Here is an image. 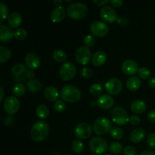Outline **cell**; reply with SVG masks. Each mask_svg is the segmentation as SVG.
<instances>
[{
	"label": "cell",
	"mask_w": 155,
	"mask_h": 155,
	"mask_svg": "<svg viewBox=\"0 0 155 155\" xmlns=\"http://www.w3.org/2000/svg\"><path fill=\"white\" fill-rule=\"evenodd\" d=\"M49 131L48 124L45 121L36 120L32 126L30 136L35 142H42L47 137Z\"/></svg>",
	"instance_id": "6da1fadb"
},
{
	"label": "cell",
	"mask_w": 155,
	"mask_h": 155,
	"mask_svg": "<svg viewBox=\"0 0 155 155\" xmlns=\"http://www.w3.org/2000/svg\"><path fill=\"white\" fill-rule=\"evenodd\" d=\"M61 97L67 102H75L81 97V92L74 85H66L61 90Z\"/></svg>",
	"instance_id": "7a4b0ae2"
},
{
	"label": "cell",
	"mask_w": 155,
	"mask_h": 155,
	"mask_svg": "<svg viewBox=\"0 0 155 155\" xmlns=\"http://www.w3.org/2000/svg\"><path fill=\"white\" fill-rule=\"evenodd\" d=\"M87 7L82 2H73L68 7L67 12L71 18L80 20L84 18L87 14Z\"/></svg>",
	"instance_id": "3957f363"
},
{
	"label": "cell",
	"mask_w": 155,
	"mask_h": 155,
	"mask_svg": "<svg viewBox=\"0 0 155 155\" xmlns=\"http://www.w3.org/2000/svg\"><path fill=\"white\" fill-rule=\"evenodd\" d=\"M108 144L104 138L96 136L91 139L89 142V149L92 153L96 154H102L107 151Z\"/></svg>",
	"instance_id": "277c9868"
},
{
	"label": "cell",
	"mask_w": 155,
	"mask_h": 155,
	"mask_svg": "<svg viewBox=\"0 0 155 155\" xmlns=\"http://www.w3.org/2000/svg\"><path fill=\"white\" fill-rule=\"evenodd\" d=\"M111 129V122L105 117H100L94 122L93 130L97 135H105Z\"/></svg>",
	"instance_id": "5b68a950"
},
{
	"label": "cell",
	"mask_w": 155,
	"mask_h": 155,
	"mask_svg": "<svg viewBox=\"0 0 155 155\" xmlns=\"http://www.w3.org/2000/svg\"><path fill=\"white\" fill-rule=\"evenodd\" d=\"M77 72V68L74 63L71 61H65L59 69V75L64 81H68L73 79Z\"/></svg>",
	"instance_id": "8992f818"
},
{
	"label": "cell",
	"mask_w": 155,
	"mask_h": 155,
	"mask_svg": "<svg viewBox=\"0 0 155 155\" xmlns=\"http://www.w3.org/2000/svg\"><path fill=\"white\" fill-rule=\"evenodd\" d=\"M111 117L114 122L118 125H124L129 121L128 113L121 106H116L112 109Z\"/></svg>",
	"instance_id": "52a82bcc"
},
{
	"label": "cell",
	"mask_w": 155,
	"mask_h": 155,
	"mask_svg": "<svg viewBox=\"0 0 155 155\" xmlns=\"http://www.w3.org/2000/svg\"><path fill=\"white\" fill-rule=\"evenodd\" d=\"M27 67L22 63H18L12 68V76L14 80L18 83L24 81L27 77Z\"/></svg>",
	"instance_id": "ba28073f"
},
{
	"label": "cell",
	"mask_w": 155,
	"mask_h": 155,
	"mask_svg": "<svg viewBox=\"0 0 155 155\" xmlns=\"http://www.w3.org/2000/svg\"><path fill=\"white\" fill-rule=\"evenodd\" d=\"M90 31L94 36L103 37L108 33L109 27L103 21H94L90 25Z\"/></svg>",
	"instance_id": "9c48e42d"
},
{
	"label": "cell",
	"mask_w": 155,
	"mask_h": 155,
	"mask_svg": "<svg viewBox=\"0 0 155 155\" xmlns=\"http://www.w3.org/2000/svg\"><path fill=\"white\" fill-rule=\"evenodd\" d=\"M74 134L78 139H86L92 134V127L86 122H81L76 126Z\"/></svg>",
	"instance_id": "30bf717a"
},
{
	"label": "cell",
	"mask_w": 155,
	"mask_h": 155,
	"mask_svg": "<svg viewBox=\"0 0 155 155\" xmlns=\"http://www.w3.org/2000/svg\"><path fill=\"white\" fill-rule=\"evenodd\" d=\"M100 16L103 21L107 23H113L115 21H117V12L113 7L109 5H104L101 7L100 10Z\"/></svg>",
	"instance_id": "8fae6325"
},
{
	"label": "cell",
	"mask_w": 155,
	"mask_h": 155,
	"mask_svg": "<svg viewBox=\"0 0 155 155\" xmlns=\"http://www.w3.org/2000/svg\"><path fill=\"white\" fill-rule=\"evenodd\" d=\"M76 60L80 64H86L92 59L91 58V51L89 47L86 45L79 47L75 52Z\"/></svg>",
	"instance_id": "7c38bea8"
},
{
	"label": "cell",
	"mask_w": 155,
	"mask_h": 155,
	"mask_svg": "<svg viewBox=\"0 0 155 155\" xmlns=\"http://www.w3.org/2000/svg\"><path fill=\"white\" fill-rule=\"evenodd\" d=\"M104 88L110 95H117L122 90L123 83L119 79L110 78L106 82Z\"/></svg>",
	"instance_id": "4fadbf2b"
},
{
	"label": "cell",
	"mask_w": 155,
	"mask_h": 155,
	"mask_svg": "<svg viewBox=\"0 0 155 155\" xmlns=\"http://www.w3.org/2000/svg\"><path fill=\"white\" fill-rule=\"evenodd\" d=\"M20 107L19 100L17 97L8 96L4 101V109L8 114H14Z\"/></svg>",
	"instance_id": "5bb4252c"
},
{
	"label": "cell",
	"mask_w": 155,
	"mask_h": 155,
	"mask_svg": "<svg viewBox=\"0 0 155 155\" xmlns=\"http://www.w3.org/2000/svg\"><path fill=\"white\" fill-rule=\"evenodd\" d=\"M122 70L127 75H134L139 71V65L133 59H127L123 62Z\"/></svg>",
	"instance_id": "9a60e30c"
},
{
	"label": "cell",
	"mask_w": 155,
	"mask_h": 155,
	"mask_svg": "<svg viewBox=\"0 0 155 155\" xmlns=\"http://www.w3.org/2000/svg\"><path fill=\"white\" fill-rule=\"evenodd\" d=\"M24 60H25L26 65L30 68V70L36 69L40 65V59L36 53L30 52L27 54Z\"/></svg>",
	"instance_id": "2e32d148"
},
{
	"label": "cell",
	"mask_w": 155,
	"mask_h": 155,
	"mask_svg": "<svg viewBox=\"0 0 155 155\" xmlns=\"http://www.w3.org/2000/svg\"><path fill=\"white\" fill-rule=\"evenodd\" d=\"M96 101L97 104L101 108L104 109V110H107V109L110 108L114 104V98L110 95H107V94H103V95H100L98 99L96 100Z\"/></svg>",
	"instance_id": "e0dca14e"
},
{
	"label": "cell",
	"mask_w": 155,
	"mask_h": 155,
	"mask_svg": "<svg viewBox=\"0 0 155 155\" xmlns=\"http://www.w3.org/2000/svg\"><path fill=\"white\" fill-rule=\"evenodd\" d=\"M14 36V31L11 27L6 25H0V40L2 42H8Z\"/></svg>",
	"instance_id": "ac0fdd59"
},
{
	"label": "cell",
	"mask_w": 155,
	"mask_h": 155,
	"mask_svg": "<svg viewBox=\"0 0 155 155\" xmlns=\"http://www.w3.org/2000/svg\"><path fill=\"white\" fill-rule=\"evenodd\" d=\"M106 60H107V54L104 51H101V50L95 51L92 54V59H91L92 63L96 67L101 66L103 64L105 63Z\"/></svg>",
	"instance_id": "d6986e66"
},
{
	"label": "cell",
	"mask_w": 155,
	"mask_h": 155,
	"mask_svg": "<svg viewBox=\"0 0 155 155\" xmlns=\"http://www.w3.org/2000/svg\"><path fill=\"white\" fill-rule=\"evenodd\" d=\"M66 15V10L62 6H58L56 7L52 10L51 13V18L53 22H60L64 18Z\"/></svg>",
	"instance_id": "ffe728a7"
},
{
	"label": "cell",
	"mask_w": 155,
	"mask_h": 155,
	"mask_svg": "<svg viewBox=\"0 0 155 155\" xmlns=\"http://www.w3.org/2000/svg\"><path fill=\"white\" fill-rule=\"evenodd\" d=\"M145 130L142 128H136L131 131L130 134V139L135 143L142 142L145 136Z\"/></svg>",
	"instance_id": "44dd1931"
},
{
	"label": "cell",
	"mask_w": 155,
	"mask_h": 155,
	"mask_svg": "<svg viewBox=\"0 0 155 155\" xmlns=\"http://www.w3.org/2000/svg\"><path fill=\"white\" fill-rule=\"evenodd\" d=\"M8 23L12 28H17L19 27L22 23V17H21V14L16 12L11 13L8 18Z\"/></svg>",
	"instance_id": "7402d4cb"
},
{
	"label": "cell",
	"mask_w": 155,
	"mask_h": 155,
	"mask_svg": "<svg viewBox=\"0 0 155 155\" xmlns=\"http://www.w3.org/2000/svg\"><path fill=\"white\" fill-rule=\"evenodd\" d=\"M44 95L48 101H56L59 96V92L54 86H47L44 90Z\"/></svg>",
	"instance_id": "603a6c76"
},
{
	"label": "cell",
	"mask_w": 155,
	"mask_h": 155,
	"mask_svg": "<svg viewBox=\"0 0 155 155\" xmlns=\"http://www.w3.org/2000/svg\"><path fill=\"white\" fill-rule=\"evenodd\" d=\"M132 111L136 114L143 113L146 109V104L142 100H135L131 103L130 105Z\"/></svg>",
	"instance_id": "cb8c5ba5"
},
{
	"label": "cell",
	"mask_w": 155,
	"mask_h": 155,
	"mask_svg": "<svg viewBox=\"0 0 155 155\" xmlns=\"http://www.w3.org/2000/svg\"><path fill=\"white\" fill-rule=\"evenodd\" d=\"M141 86V80L137 77H131L127 81V87L130 91H136Z\"/></svg>",
	"instance_id": "d4e9b609"
},
{
	"label": "cell",
	"mask_w": 155,
	"mask_h": 155,
	"mask_svg": "<svg viewBox=\"0 0 155 155\" xmlns=\"http://www.w3.org/2000/svg\"><path fill=\"white\" fill-rule=\"evenodd\" d=\"M27 86L30 92H33V93H36L39 92L42 89V83L39 81L38 80H30L27 83Z\"/></svg>",
	"instance_id": "484cf974"
},
{
	"label": "cell",
	"mask_w": 155,
	"mask_h": 155,
	"mask_svg": "<svg viewBox=\"0 0 155 155\" xmlns=\"http://www.w3.org/2000/svg\"><path fill=\"white\" fill-rule=\"evenodd\" d=\"M12 54V51L5 46H0V63L2 64L8 60Z\"/></svg>",
	"instance_id": "4316f807"
},
{
	"label": "cell",
	"mask_w": 155,
	"mask_h": 155,
	"mask_svg": "<svg viewBox=\"0 0 155 155\" xmlns=\"http://www.w3.org/2000/svg\"><path fill=\"white\" fill-rule=\"evenodd\" d=\"M36 113L39 117L42 118V119H45L48 117L49 114V110L47 106L45 104H39L36 109Z\"/></svg>",
	"instance_id": "83f0119b"
},
{
	"label": "cell",
	"mask_w": 155,
	"mask_h": 155,
	"mask_svg": "<svg viewBox=\"0 0 155 155\" xmlns=\"http://www.w3.org/2000/svg\"><path fill=\"white\" fill-rule=\"evenodd\" d=\"M109 151L114 154H119L123 151V145L119 142H113L109 145Z\"/></svg>",
	"instance_id": "f1b7e54d"
},
{
	"label": "cell",
	"mask_w": 155,
	"mask_h": 155,
	"mask_svg": "<svg viewBox=\"0 0 155 155\" xmlns=\"http://www.w3.org/2000/svg\"><path fill=\"white\" fill-rule=\"evenodd\" d=\"M53 58L57 62H63L66 61L67 54L64 51L61 49H57L53 52Z\"/></svg>",
	"instance_id": "f546056e"
},
{
	"label": "cell",
	"mask_w": 155,
	"mask_h": 155,
	"mask_svg": "<svg viewBox=\"0 0 155 155\" xmlns=\"http://www.w3.org/2000/svg\"><path fill=\"white\" fill-rule=\"evenodd\" d=\"M26 92L25 86L23 83H17L15 86H13V92L16 96H22L24 95Z\"/></svg>",
	"instance_id": "4dcf8cb0"
},
{
	"label": "cell",
	"mask_w": 155,
	"mask_h": 155,
	"mask_svg": "<svg viewBox=\"0 0 155 155\" xmlns=\"http://www.w3.org/2000/svg\"><path fill=\"white\" fill-rule=\"evenodd\" d=\"M110 135L112 138L115 139H120L124 136V131L120 127H112L110 130Z\"/></svg>",
	"instance_id": "1f68e13d"
},
{
	"label": "cell",
	"mask_w": 155,
	"mask_h": 155,
	"mask_svg": "<svg viewBox=\"0 0 155 155\" xmlns=\"http://www.w3.org/2000/svg\"><path fill=\"white\" fill-rule=\"evenodd\" d=\"M14 36L15 37V39H18V40H23L27 38V32L25 29L20 27L14 31Z\"/></svg>",
	"instance_id": "d6a6232c"
},
{
	"label": "cell",
	"mask_w": 155,
	"mask_h": 155,
	"mask_svg": "<svg viewBox=\"0 0 155 155\" xmlns=\"http://www.w3.org/2000/svg\"><path fill=\"white\" fill-rule=\"evenodd\" d=\"M71 148L76 153H81L83 151V144L80 139H74L72 142Z\"/></svg>",
	"instance_id": "836d02e7"
},
{
	"label": "cell",
	"mask_w": 155,
	"mask_h": 155,
	"mask_svg": "<svg viewBox=\"0 0 155 155\" xmlns=\"http://www.w3.org/2000/svg\"><path fill=\"white\" fill-rule=\"evenodd\" d=\"M103 90V87L100 83H93L91 85L89 88V92L92 95H98L101 93Z\"/></svg>",
	"instance_id": "e575fe53"
},
{
	"label": "cell",
	"mask_w": 155,
	"mask_h": 155,
	"mask_svg": "<svg viewBox=\"0 0 155 155\" xmlns=\"http://www.w3.org/2000/svg\"><path fill=\"white\" fill-rule=\"evenodd\" d=\"M0 15H1L0 17L1 22L4 21L8 15V8L4 2H0Z\"/></svg>",
	"instance_id": "d590c367"
},
{
	"label": "cell",
	"mask_w": 155,
	"mask_h": 155,
	"mask_svg": "<svg viewBox=\"0 0 155 155\" xmlns=\"http://www.w3.org/2000/svg\"><path fill=\"white\" fill-rule=\"evenodd\" d=\"M150 74V70L148 69L146 67H142L139 69V71H138V74H139V77L141 79H143V80H145V79H148L149 77Z\"/></svg>",
	"instance_id": "8d00e7d4"
},
{
	"label": "cell",
	"mask_w": 155,
	"mask_h": 155,
	"mask_svg": "<svg viewBox=\"0 0 155 155\" xmlns=\"http://www.w3.org/2000/svg\"><path fill=\"white\" fill-rule=\"evenodd\" d=\"M54 107L57 111L63 112L66 109V104L62 100H57L54 103Z\"/></svg>",
	"instance_id": "74e56055"
},
{
	"label": "cell",
	"mask_w": 155,
	"mask_h": 155,
	"mask_svg": "<svg viewBox=\"0 0 155 155\" xmlns=\"http://www.w3.org/2000/svg\"><path fill=\"white\" fill-rule=\"evenodd\" d=\"M83 42L86 46H92L95 43V38L92 35H86L83 39Z\"/></svg>",
	"instance_id": "f35d334b"
},
{
	"label": "cell",
	"mask_w": 155,
	"mask_h": 155,
	"mask_svg": "<svg viewBox=\"0 0 155 155\" xmlns=\"http://www.w3.org/2000/svg\"><path fill=\"white\" fill-rule=\"evenodd\" d=\"M80 74L84 78H89V77H91L93 75V73H92V71L91 70V68H83L81 70V71H80Z\"/></svg>",
	"instance_id": "ab89813d"
},
{
	"label": "cell",
	"mask_w": 155,
	"mask_h": 155,
	"mask_svg": "<svg viewBox=\"0 0 155 155\" xmlns=\"http://www.w3.org/2000/svg\"><path fill=\"white\" fill-rule=\"evenodd\" d=\"M147 142L150 148H155V133H151L147 137Z\"/></svg>",
	"instance_id": "60d3db41"
},
{
	"label": "cell",
	"mask_w": 155,
	"mask_h": 155,
	"mask_svg": "<svg viewBox=\"0 0 155 155\" xmlns=\"http://www.w3.org/2000/svg\"><path fill=\"white\" fill-rule=\"evenodd\" d=\"M124 153L125 155H137V151L136 148L133 146H128L125 147L124 149Z\"/></svg>",
	"instance_id": "b9f144b4"
},
{
	"label": "cell",
	"mask_w": 155,
	"mask_h": 155,
	"mask_svg": "<svg viewBox=\"0 0 155 155\" xmlns=\"http://www.w3.org/2000/svg\"><path fill=\"white\" fill-rule=\"evenodd\" d=\"M140 117L137 115H132L129 118V122L132 124V125H138L140 123Z\"/></svg>",
	"instance_id": "7bdbcfd3"
},
{
	"label": "cell",
	"mask_w": 155,
	"mask_h": 155,
	"mask_svg": "<svg viewBox=\"0 0 155 155\" xmlns=\"http://www.w3.org/2000/svg\"><path fill=\"white\" fill-rule=\"evenodd\" d=\"M110 2L113 6L118 8L122 5L123 3H124V1L123 0H110Z\"/></svg>",
	"instance_id": "ee69618b"
},
{
	"label": "cell",
	"mask_w": 155,
	"mask_h": 155,
	"mask_svg": "<svg viewBox=\"0 0 155 155\" xmlns=\"http://www.w3.org/2000/svg\"><path fill=\"white\" fill-rule=\"evenodd\" d=\"M107 2H109L108 0H93V3H95L98 6L106 5Z\"/></svg>",
	"instance_id": "f6af8a7d"
},
{
	"label": "cell",
	"mask_w": 155,
	"mask_h": 155,
	"mask_svg": "<svg viewBox=\"0 0 155 155\" xmlns=\"http://www.w3.org/2000/svg\"><path fill=\"white\" fill-rule=\"evenodd\" d=\"M148 118L151 122H155V110H150L148 114Z\"/></svg>",
	"instance_id": "bcb514c9"
},
{
	"label": "cell",
	"mask_w": 155,
	"mask_h": 155,
	"mask_svg": "<svg viewBox=\"0 0 155 155\" xmlns=\"http://www.w3.org/2000/svg\"><path fill=\"white\" fill-rule=\"evenodd\" d=\"M14 122V118L11 116H8L5 118L4 123L6 124L7 126H10L11 124H13Z\"/></svg>",
	"instance_id": "7dc6e473"
},
{
	"label": "cell",
	"mask_w": 155,
	"mask_h": 155,
	"mask_svg": "<svg viewBox=\"0 0 155 155\" xmlns=\"http://www.w3.org/2000/svg\"><path fill=\"white\" fill-rule=\"evenodd\" d=\"M34 77H35V72L33 71V70H29V71H27V77L28 79H30V80H33Z\"/></svg>",
	"instance_id": "c3c4849f"
},
{
	"label": "cell",
	"mask_w": 155,
	"mask_h": 155,
	"mask_svg": "<svg viewBox=\"0 0 155 155\" xmlns=\"http://www.w3.org/2000/svg\"><path fill=\"white\" fill-rule=\"evenodd\" d=\"M117 21L120 24H121V25H126V24H127V23H128V21L127 20V18H124V17H120V18H118Z\"/></svg>",
	"instance_id": "681fc988"
},
{
	"label": "cell",
	"mask_w": 155,
	"mask_h": 155,
	"mask_svg": "<svg viewBox=\"0 0 155 155\" xmlns=\"http://www.w3.org/2000/svg\"><path fill=\"white\" fill-rule=\"evenodd\" d=\"M139 155H155V153L154 151H149V150H145V151H141Z\"/></svg>",
	"instance_id": "f907efd6"
},
{
	"label": "cell",
	"mask_w": 155,
	"mask_h": 155,
	"mask_svg": "<svg viewBox=\"0 0 155 155\" xmlns=\"http://www.w3.org/2000/svg\"><path fill=\"white\" fill-rule=\"evenodd\" d=\"M148 85L150 87L155 88V77H151L149 80H148Z\"/></svg>",
	"instance_id": "816d5d0a"
},
{
	"label": "cell",
	"mask_w": 155,
	"mask_h": 155,
	"mask_svg": "<svg viewBox=\"0 0 155 155\" xmlns=\"http://www.w3.org/2000/svg\"><path fill=\"white\" fill-rule=\"evenodd\" d=\"M53 3H54V5H56L57 7H58V6H61V5L62 3V0H54V1H53Z\"/></svg>",
	"instance_id": "f5cc1de1"
},
{
	"label": "cell",
	"mask_w": 155,
	"mask_h": 155,
	"mask_svg": "<svg viewBox=\"0 0 155 155\" xmlns=\"http://www.w3.org/2000/svg\"><path fill=\"white\" fill-rule=\"evenodd\" d=\"M0 92H1V96H0V101H2L3 98H4V92H3L2 88L0 87Z\"/></svg>",
	"instance_id": "db71d44e"
},
{
	"label": "cell",
	"mask_w": 155,
	"mask_h": 155,
	"mask_svg": "<svg viewBox=\"0 0 155 155\" xmlns=\"http://www.w3.org/2000/svg\"><path fill=\"white\" fill-rule=\"evenodd\" d=\"M105 155H113V154H105Z\"/></svg>",
	"instance_id": "11a10c76"
},
{
	"label": "cell",
	"mask_w": 155,
	"mask_h": 155,
	"mask_svg": "<svg viewBox=\"0 0 155 155\" xmlns=\"http://www.w3.org/2000/svg\"><path fill=\"white\" fill-rule=\"evenodd\" d=\"M65 155H72V154H65Z\"/></svg>",
	"instance_id": "9f6ffc18"
}]
</instances>
